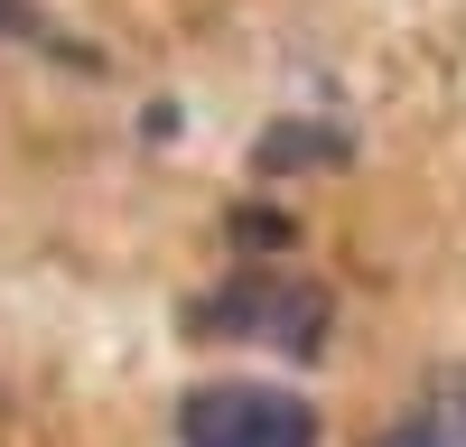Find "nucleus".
I'll return each instance as SVG.
<instances>
[{
	"label": "nucleus",
	"instance_id": "5",
	"mask_svg": "<svg viewBox=\"0 0 466 447\" xmlns=\"http://www.w3.org/2000/svg\"><path fill=\"white\" fill-rule=\"evenodd\" d=\"M0 28H10V37H28V28H37V19H28V10H19V0H0Z\"/></svg>",
	"mask_w": 466,
	"mask_h": 447
},
{
	"label": "nucleus",
	"instance_id": "4",
	"mask_svg": "<svg viewBox=\"0 0 466 447\" xmlns=\"http://www.w3.org/2000/svg\"><path fill=\"white\" fill-rule=\"evenodd\" d=\"M382 447H466V372L430 382V401H420V410H410V420L382 438Z\"/></svg>",
	"mask_w": 466,
	"mask_h": 447
},
{
	"label": "nucleus",
	"instance_id": "2",
	"mask_svg": "<svg viewBox=\"0 0 466 447\" xmlns=\"http://www.w3.org/2000/svg\"><path fill=\"white\" fill-rule=\"evenodd\" d=\"M327 317H336V308H327L318 280H233L224 298H206V308H197L206 335H261V345L289 354V363H318Z\"/></svg>",
	"mask_w": 466,
	"mask_h": 447
},
{
	"label": "nucleus",
	"instance_id": "1",
	"mask_svg": "<svg viewBox=\"0 0 466 447\" xmlns=\"http://www.w3.org/2000/svg\"><path fill=\"white\" fill-rule=\"evenodd\" d=\"M177 447H318V410L280 382H197L177 401Z\"/></svg>",
	"mask_w": 466,
	"mask_h": 447
},
{
	"label": "nucleus",
	"instance_id": "3",
	"mask_svg": "<svg viewBox=\"0 0 466 447\" xmlns=\"http://www.w3.org/2000/svg\"><path fill=\"white\" fill-rule=\"evenodd\" d=\"M355 159V140H345L336 122H270L252 140V168L261 177H289V168H345Z\"/></svg>",
	"mask_w": 466,
	"mask_h": 447
}]
</instances>
